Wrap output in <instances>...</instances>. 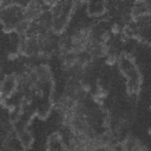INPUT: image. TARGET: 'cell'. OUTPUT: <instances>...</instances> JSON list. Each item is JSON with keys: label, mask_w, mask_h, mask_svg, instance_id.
Returning a JSON list of instances; mask_svg holds the SVG:
<instances>
[{"label": "cell", "mask_w": 151, "mask_h": 151, "mask_svg": "<svg viewBox=\"0 0 151 151\" xmlns=\"http://www.w3.org/2000/svg\"><path fill=\"white\" fill-rule=\"evenodd\" d=\"M93 40V33L90 27H81L77 29L70 38V48L77 53L86 52L90 42Z\"/></svg>", "instance_id": "1"}, {"label": "cell", "mask_w": 151, "mask_h": 151, "mask_svg": "<svg viewBox=\"0 0 151 151\" xmlns=\"http://www.w3.org/2000/svg\"><path fill=\"white\" fill-rule=\"evenodd\" d=\"M18 85V79L14 74H11V76H7L2 83H1V91L5 93V94H9L12 93L13 90H15Z\"/></svg>", "instance_id": "6"}, {"label": "cell", "mask_w": 151, "mask_h": 151, "mask_svg": "<svg viewBox=\"0 0 151 151\" xmlns=\"http://www.w3.org/2000/svg\"><path fill=\"white\" fill-rule=\"evenodd\" d=\"M124 149L126 150H142V149H146L145 146L142 145V143L133 136H127L124 140Z\"/></svg>", "instance_id": "7"}, {"label": "cell", "mask_w": 151, "mask_h": 151, "mask_svg": "<svg viewBox=\"0 0 151 151\" xmlns=\"http://www.w3.org/2000/svg\"><path fill=\"white\" fill-rule=\"evenodd\" d=\"M41 14H42V7L37 0H29L22 11L24 19H26L31 22L37 19H40Z\"/></svg>", "instance_id": "2"}, {"label": "cell", "mask_w": 151, "mask_h": 151, "mask_svg": "<svg viewBox=\"0 0 151 151\" xmlns=\"http://www.w3.org/2000/svg\"><path fill=\"white\" fill-rule=\"evenodd\" d=\"M78 1H80V2H84V1H86V0H78Z\"/></svg>", "instance_id": "9"}, {"label": "cell", "mask_w": 151, "mask_h": 151, "mask_svg": "<svg viewBox=\"0 0 151 151\" xmlns=\"http://www.w3.org/2000/svg\"><path fill=\"white\" fill-rule=\"evenodd\" d=\"M149 9H150L149 2L147 1H140V2H137L133 6V8L131 11V15L133 17V19H139L144 15H147Z\"/></svg>", "instance_id": "5"}, {"label": "cell", "mask_w": 151, "mask_h": 151, "mask_svg": "<svg viewBox=\"0 0 151 151\" xmlns=\"http://www.w3.org/2000/svg\"><path fill=\"white\" fill-rule=\"evenodd\" d=\"M79 58H80L79 53L74 52L71 48L66 50L64 53H61V66H63V68L66 70V71H72L77 66V64L79 61Z\"/></svg>", "instance_id": "3"}, {"label": "cell", "mask_w": 151, "mask_h": 151, "mask_svg": "<svg viewBox=\"0 0 151 151\" xmlns=\"http://www.w3.org/2000/svg\"><path fill=\"white\" fill-rule=\"evenodd\" d=\"M55 1H58V0H45V2L48 4V5H53Z\"/></svg>", "instance_id": "8"}, {"label": "cell", "mask_w": 151, "mask_h": 151, "mask_svg": "<svg viewBox=\"0 0 151 151\" xmlns=\"http://www.w3.org/2000/svg\"><path fill=\"white\" fill-rule=\"evenodd\" d=\"M37 83H46L51 79V71L47 65H39L33 70Z\"/></svg>", "instance_id": "4"}]
</instances>
